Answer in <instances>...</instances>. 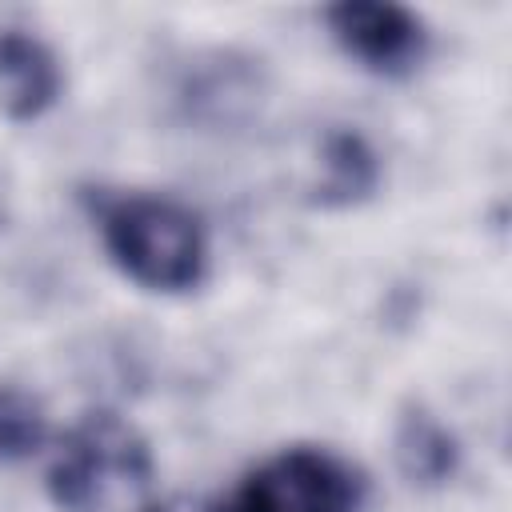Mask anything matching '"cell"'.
<instances>
[{
    "label": "cell",
    "instance_id": "6da1fadb",
    "mask_svg": "<svg viewBox=\"0 0 512 512\" xmlns=\"http://www.w3.org/2000/svg\"><path fill=\"white\" fill-rule=\"evenodd\" d=\"M104 244L124 276L156 292L200 284L208 244L200 220L168 196H120L100 216Z\"/></svg>",
    "mask_w": 512,
    "mask_h": 512
},
{
    "label": "cell",
    "instance_id": "7a4b0ae2",
    "mask_svg": "<svg viewBox=\"0 0 512 512\" xmlns=\"http://www.w3.org/2000/svg\"><path fill=\"white\" fill-rule=\"evenodd\" d=\"M148 488V456L116 420L84 424L52 468V492L72 512H132Z\"/></svg>",
    "mask_w": 512,
    "mask_h": 512
},
{
    "label": "cell",
    "instance_id": "3957f363",
    "mask_svg": "<svg viewBox=\"0 0 512 512\" xmlns=\"http://www.w3.org/2000/svg\"><path fill=\"white\" fill-rule=\"evenodd\" d=\"M224 512H356V480L328 452L288 448L248 472Z\"/></svg>",
    "mask_w": 512,
    "mask_h": 512
},
{
    "label": "cell",
    "instance_id": "277c9868",
    "mask_svg": "<svg viewBox=\"0 0 512 512\" xmlns=\"http://www.w3.org/2000/svg\"><path fill=\"white\" fill-rule=\"evenodd\" d=\"M328 24L336 40L372 72H408L420 52H424V28L420 20L400 8V4H376V0H356V4H336L328 12Z\"/></svg>",
    "mask_w": 512,
    "mask_h": 512
},
{
    "label": "cell",
    "instance_id": "5b68a950",
    "mask_svg": "<svg viewBox=\"0 0 512 512\" xmlns=\"http://www.w3.org/2000/svg\"><path fill=\"white\" fill-rule=\"evenodd\" d=\"M60 96V64L44 40L4 28L0 32V112L8 120H32Z\"/></svg>",
    "mask_w": 512,
    "mask_h": 512
},
{
    "label": "cell",
    "instance_id": "8992f818",
    "mask_svg": "<svg viewBox=\"0 0 512 512\" xmlns=\"http://www.w3.org/2000/svg\"><path fill=\"white\" fill-rule=\"evenodd\" d=\"M44 436H48V424L40 404L16 388H0V460H20L36 452Z\"/></svg>",
    "mask_w": 512,
    "mask_h": 512
}]
</instances>
